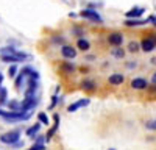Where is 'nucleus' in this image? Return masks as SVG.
<instances>
[{"mask_svg": "<svg viewBox=\"0 0 156 150\" xmlns=\"http://www.w3.org/2000/svg\"><path fill=\"white\" fill-rule=\"evenodd\" d=\"M112 56H115V58H123L125 56V50L123 48H120V45H115L114 48H112Z\"/></svg>", "mask_w": 156, "mask_h": 150, "instance_id": "18", "label": "nucleus"}, {"mask_svg": "<svg viewBox=\"0 0 156 150\" xmlns=\"http://www.w3.org/2000/svg\"><path fill=\"white\" fill-rule=\"evenodd\" d=\"M144 12H145V8H142V6H133L129 11L125 12V17H140Z\"/></svg>", "mask_w": 156, "mask_h": 150, "instance_id": "11", "label": "nucleus"}, {"mask_svg": "<svg viewBox=\"0 0 156 150\" xmlns=\"http://www.w3.org/2000/svg\"><path fill=\"white\" fill-rule=\"evenodd\" d=\"M0 58H2L3 62H8V64H9V62H22V61H25L28 58V55L23 53V52H17V50H16L14 53H2Z\"/></svg>", "mask_w": 156, "mask_h": 150, "instance_id": "1", "label": "nucleus"}, {"mask_svg": "<svg viewBox=\"0 0 156 150\" xmlns=\"http://www.w3.org/2000/svg\"><path fill=\"white\" fill-rule=\"evenodd\" d=\"M108 81H109V84H112V86H119V84H122L123 81H125V77L122 73H112L111 77L108 78Z\"/></svg>", "mask_w": 156, "mask_h": 150, "instance_id": "13", "label": "nucleus"}, {"mask_svg": "<svg viewBox=\"0 0 156 150\" xmlns=\"http://www.w3.org/2000/svg\"><path fill=\"white\" fill-rule=\"evenodd\" d=\"M156 48V34H148L145 36L140 42V50L144 52H151V50Z\"/></svg>", "mask_w": 156, "mask_h": 150, "instance_id": "4", "label": "nucleus"}, {"mask_svg": "<svg viewBox=\"0 0 156 150\" xmlns=\"http://www.w3.org/2000/svg\"><path fill=\"white\" fill-rule=\"evenodd\" d=\"M151 83H156V72L153 73V77H151Z\"/></svg>", "mask_w": 156, "mask_h": 150, "instance_id": "30", "label": "nucleus"}, {"mask_svg": "<svg viewBox=\"0 0 156 150\" xmlns=\"http://www.w3.org/2000/svg\"><path fill=\"white\" fill-rule=\"evenodd\" d=\"M76 47L80 48V50H83V52H87V50L90 48V44H89L87 39H84V38H80V39H78V42H76Z\"/></svg>", "mask_w": 156, "mask_h": 150, "instance_id": "16", "label": "nucleus"}, {"mask_svg": "<svg viewBox=\"0 0 156 150\" xmlns=\"http://www.w3.org/2000/svg\"><path fill=\"white\" fill-rule=\"evenodd\" d=\"M6 95H8L6 88L0 86V105H5V103H6Z\"/></svg>", "mask_w": 156, "mask_h": 150, "instance_id": "21", "label": "nucleus"}, {"mask_svg": "<svg viewBox=\"0 0 156 150\" xmlns=\"http://www.w3.org/2000/svg\"><path fill=\"white\" fill-rule=\"evenodd\" d=\"M61 55L66 59H73L76 56V48H73L70 45H62L61 47Z\"/></svg>", "mask_w": 156, "mask_h": 150, "instance_id": "9", "label": "nucleus"}, {"mask_svg": "<svg viewBox=\"0 0 156 150\" xmlns=\"http://www.w3.org/2000/svg\"><path fill=\"white\" fill-rule=\"evenodd\" d=\"M37 120L41 122V123H44V125H48L50 123V119H48V116L45 114V112H39V114H37Z\"/></svg>", "mask_w": 156, "mask_h": 150, "instance_id": "22", "label": "nucleus"}, {"mask_svg": "<svg viewBox=\"0 0 156 150\" xmlns=\"http://www.w3.org/2000/svg\"><path fill=\"white\" fill-rule=\"evenodd\" d=\"M147 19H148V23H151L153 27H156V14H153V16H150Z\"/></svg>", "mask_w": 156, "mask_h": 150, "instance_id": "28", "label": "nucleus"}, {"mask_svg": "<svg viewBox=\"0 0 156 150\" xmlns=\"http://www.w3.org/2000/svg\"><path fill=\"white\" fill-rule=\"evenodd\" d=\"M147 89H148L150 92H153V94H156V83H153L151 86H147Z\"/></svg>", "mask_w": 156, "mask_h": 150, "instance_id": "29", "label": "nucleus"}, {"mask_svg": "<svg viewBox=\"0 0 156 150\" xmlns=\"http://www.w3.org/2000/svg\"><path fill=\"white\" fill-rule=\"evenodd\" d=\"M147 86H148V83H147L145 78H133L131 80V88H133V89H136V91L147 89Z\"/></svg>", "mask_w": 156, "mask_h": 150, "instance_id": "10", "label": "nucleus"}, {"mask_svg": "<svg viewBox=\"0 0 156 150\" xmlns=\"http://www.w3.org/2000/svg\"><path fill=\"white\" fill-rule=\"evenodd\" d=\"M95 86H97V84H95L94 80H84V81L81 83V88H83L84 91H94Z\"/></svg>", "mask_w": 156, "mask_h": 150, "instance_id": "17", "label": "nucleus"}, {"mask_svg": "<svg viewBox=\"0 0 156 150\" xmlns=\"http://www.w3.org/2000/svg\"><path fill=\"white\" fill-rule=\"evenodd\" d=\"M45 148V145H44V142H41V141H36L33 145H31V150H44Z\"/></svg>", "mask_w": 156, "mask_h": 150, "instance_id": "25", "label": "nucleus"}, {"mask_svg": "<svg viewBox=\"0 0 156 150\" xmlns=\"http://www.w3.org/2000/svg\"><path fill=\"white\" fill-rule=\"evenodd\" d=\"M145 127H147V130H156V120H148L145 123Z\"/></svg>", "mask_w": 156, "mask_h": 150, "instance_id": "26", "label": "nucleus"}, {"mask_svg": "<svg viewBox=\"0 0 156 150\" xmlns=\"http://www.w3.org/2000/svg\"><path fill=\"white\" fill-rule=\"evenodd\" d=\"M58 100H59V98H58V94H55L53 97H51V105H50V109H53V108L58 105Z\"/></svg>", "mask_w": 156, "mask_h": 150, "instance_id": "27", "label": "nucleus"}, {"mask_svg": "<svg viewBox=\"0 0 156 150\" xmlns=\"http://www.w3.org/2000/svg\"><path fill=\"white\" fill-rule=\"evenodd\" d=\"M89 103H90L89 98H80V100H76V102L70 103V105L67 106V111H69V112H75V111L80 109V108H83V106H87Z\"/></svg>", "mask_w": 156, "mask_h": 150, "instance_id": "7", "label": "nucleus"}, {"mask_svg": "<svg viewBox=\"0 0 156 150\" xmlns=\"http://www.w3.org/2000/svg\"><path fill=\"white\" fill-rule=\"evenodd\" d=\"M37 91V80L34 78H28V88L25 91V95H33Z\"/></svg>", "mask_w": 156, "mask_h": 150, "instance_id": "14", "label": "nucleus"}, {"mask_svg": "<svg viewBox=\"0 0 156 150\" xmlns=\"http://www.w3.org/2000/svg\"><path fill=\"white\" fill-rule=\"evenodd\" d=\"M61 69H62L64 72H67V73H69V72H73V70H75L73 64H69V62H64V64L61 66Z\"/></svg>", "mask_w": 156, "mask_h": 150, "instance_id": "24", "label": "nucleus"}, {"mask_svg": "<svg viewBox=\"0 0 156 150\" xmlns=\"http://www.w3.org/2000/svg\"><path fill=\"white\" fill-rule=\"evenodd\" d=\"M19 138H20V130H12V131L3 133L2 136H0V142L8 144V145H12L14 142L19 141Z\"/></svg>", "mask_w": 156, "mask_h": 150, "instance_id": "2", "label": "nucleus"}, {"mask_svg": "<svg viewBox=\"0 0 156 150\" xmlns=\"http://www.w3.org/2000/svg\"><path fill=\"white\" fill-rule=\"evenodd\" d=\"M19 73L17 70V66H16V62H11V66L8 69V75H9V78H16V75Z\"/></svg>", "mask_w": 156, "mask_h": 150, "instance_id": "20", "label": "nucleus"}, {"mask_svg": "<svg viewBox=\"0 0 156 150\" xmlns=\"http://www.w3.org/2000/svg\"><path fill=\"white\" fill-rule=\"evenodd\" d=\"M8 106H9V109H12V111L20 109V103L17 102V100H11V102H8Z\"/></svg>", "mask_w": 156, "mask_h": 150, "instance_id": "23", "label": "nucleus"}, {"mask_svg": "<svg viewBox=\"0 0 156 150\" xmlns=\"http://www.w3.org/2000/svg\"><path fill=\"white\" fill-rule=\"evenodd\" d=\"M108 42H109L112 47H115V45H122V42H123V34L119 33V31L111 33V34L108 36Z\"/></svg>", "mask_w": 156, "mask_h": 150, "instance_id": "8", "label": "nucleus"}, {"mask_svg": "<svg viewBox=\"0 0 156 150\" xmlns=\"http://www.w3.org/2000/svg\"><path fill=\"white\" fill-rule=\"evenodd\" d=\"M2 83H3V73L0 72V86H2Z\"/></svg>", "mask_w": 156, "mask_h": 150, "instance_id": "31", "label": "nucleus"}, {"mask_svg": "<svg viewBox=\"0 0 156 150\" xmlns=\"http://www.w3.org/2000/svg\"><path fill=\"white\" fill-rule=\"evenodd\" d=\"M37 105V97L33 94V95H25L23 102L20 103V111H31L34 109V106Z\"/></svg>", "mask_w": 156, "mask_h": 150, "instance_id": "5", "label": "nucleus"}, {"mask_svg": "<svg viewBox=\"0 0 156 150\" xmlns=\"http://www.w3.org/2000/svg\"><path fill=\"white\" fill-rule=\"evenodd\" d=\"M145 23H148V19H140V17H126L125 19V22H123V25L125 27H140V25H145Z\"/></svg>", "mask_w": 156, "mask_h": 150, "instance_id": "6", "label": "nucleus"}, {"mask_svg": "<svg viewBox=\"0 0 156 150\" xmlns=\"http://www.w3.org/2000/svg\"><path fill=\"white\" fill-rule=\"evenodd\" d=\"M140 50V44L139 42H136V41H131L128 44V52H131V53H136V52H139Z\"/></svg>", "mask_w": 156, "mask_h": 150, "instance_id": "19", "label": "nucleus"}, {"mask_svg": "<svg viewBox=\"0 0 156 150\" xmlns=\"http://www.w3.org/2000/svg\"><path fill=\"white\" fill-rule=\"evenodd\" d=\"M53 119H55V125H53V127H51V128L47 131V134H45V141H50L51 138H53V134L56 133L58 127H59V120H61V119H59V114H58V112L53 116Z\"/></svg>", "mask_w": 156, "mask_h": 150, "instance_id": "12", "label": "nucleus"}, {"mask_svg": "<svg viewBox=\"0 0 156 150\" xmlns=\"http://www.w3.org/2000/svg\"><path fill=\"white\" fill-rule=\"evenodd\" d=\"M80 16L84 17V19L92 20V22H95V23H101V22H103L101 16L98 14V11H95V9H92V8H86V9L80 11Z\"/></svg>", "mask_w": 156, "mask_h": 150, "instance_id": "3", "label": "nucleus"}, {"mask_svg": "<svg viewBox=\"0 0 156 150\" xmlns=\"http://www.w3.org/2000/svg\"><path fill=\"white\" fill-rule=\"evenodd\" d=\"M41 125H42V123L37 120L36 123H33L31 127H30L27 131H25V134H27V136H30V138H34V134H37V133H39V130H41Z\"/></svg>", "mask_w": 156, "mask_h": 150, "instance_id": "15", "label": "nucleus"}]
</instances>
